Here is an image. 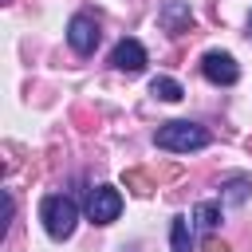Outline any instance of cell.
<instances>
[{"mask_svg":"<svg viewBox=\"0 0 252 252\" xmlns=\"http://www.w3.org/2000/svg\"><path fill=\"white\" fill-rule=\"evenodd\" d=\"M248 39H252V12H248Z\"/></svg>","mask_w":252,"mask_h":252,"instance_id":"5bb4252c","label":"cell"},{"mask_svg":"<svg viewBox=\"0 0 252 252\" xmlns=\"http://www.w3.org/2000/svg\"><path fill=\"white\" fill-rule=\"evenodd\" d=\"M169 248L173 252H193V224H189V217H173L169 220Z\"/></svg>","mask_w":252,"mask_h":252,"instance_id":"ba28073f","label":"cell"},{"mask_svg":"<svg viewBox=\"0 0 252 252\" xmlns=\"http://www.w3.org/2000/svg\"><path fill=\"white\" fill-rule=\"evenodd\" d=\"M39 220H43V228H47L51 240H67L75 232V224H79V205L71 197H63V193H51L39 205Z\"/></svg>","mask_w":252,"mask_h":252,"instance_id":"7a4b0ae2","label":"cell"},{"mask_svg":"<svg viewBox=\"0 0 252 252\" xmlns=\"http://www.w3.org/2000/svg\"><path fill=\"white\" fill-rule=\"evenodd\" d=\"M122 181H126V185H130V189H134L138 197H150V193H154V181H150V177H146L142 169H130V173H126Z\"/></svg>","mask_w":252,"mask_h":252,"instance_id":"7c38bea8","label":"cell"},{"mask_svg":"<svg viewBox=\"0 0 252 252\" xmlns=\"http://www.w3.org/2000/svg\"><path fill=\"white\" fill-rule=\"evenodd\" d=\"M205 252H232V248H228L224 240H217V236H209V240H205Z\"/></svg>","mask_w":252,"mask_h":252,"instance_id":"4fadbf2b","label":"cell"},{"mask_svg":"<svg viewBox=\"0 0 252 252\" xmlns=\"http://www.w3.org/2000/svg\"><path fill=\"white\" fill-rule=\"evenodd\" d=\"M201 71H205V79L217 83V87H232V83L240 79V67H236V59H232L228 51H205V55H201Z\"/></svg>","mask_w":252,"mask_h":252,"instance_id":"277c9868","label":"cell"},{"mask_svg":"<svg viewBox=\"0 0 252 252\" xmlns=\"http://www.w3.org/2000/svg\"><path fill=\"white\" fill-rule=\"evenodd\" d=\"M158 24H161L169 35H181V32H189L193 12H189V4H185V0H165V4H161V12H158Z\"/></svg>","mask_w":252,"mask_h":252,"instance_id":"52a82bcc","label":"cell"},{"mask_svg":"<svg viewBox=\"0 0 252 252\" xmlns=\"http://www.w3.org/2000/svg\"><path fill=\"white\" fill-rule=\"evenodd\" d=\"M154 146L158 150H169V154H197L209 146V134L197 126V122H161L154 130Z\"/></svg>","mask_w":252,"mask_h":252,"instance_id":"6da1fadb","label":"cell"},{"mask_svg":"<svg viewBox=\"0 0 252 252\" xmlns=\"http://www.w3.org/2000/svg\"><path fill=\"white\" fill-rule=\"evenodd\" d=\"M150 94H154V98H161V102H177V98H185L181 83H177V79H169V75H158V79L150 83Z\"/></svg>","mask_w":252,"mask_h":252,"instance_id":"9c48e42d","label":"cell"},{"mask_svg":"<svg viewBox=\"0 0 252 252\" xmlns=\"http://www.w3.org/2000/svg\"><path fill=\"white\" fill-rule=\"evenodd\" d=\"M193 220H197V228H217V220H220V201H201L197 209H193Z\"/></svg>","mask_w":252,"mask_h":252,"instance_id":"30bf717a","label":"cell"},{"mask_svg":"<svg viewBox=\"0 0 252 252\" xmlns=\"http://www.w3.org/2000/svg\"><path fill=\"white\" fill-rule=\"evenodd\" d=\"M118 213H122V193H118L114 185H98V189H91L87 217H91L94 224H110V220H118Z\"/></svg>","mask_w":252,"mask_h":252,"instance_id":"3957f363","label":"cell"},{"mask_svg":"<svg viewBox=\"0 0 252 252\" xmlns=\"http://www.w3.org/2000/svg\"><path fill=\"white\" fill-rule=\"evenodd\" d=\"M110 63H114L118 71H126V75H138V71L146 67V47H142L138 39H118L114 51H110Z\"/></svg>","mask_w":252,"mask_h":252,"instance_id":"8992f818","label":"cell"},{"mask_svg":"<svg viewBox=\"0 0 252 252\" xmlns=\"http://www.w3.org/2000/svg\"><path fill=\"white\" fill-rule=\"evenodd\" d=\"M67 43H71L75 55H91V51L98 47V24H94L87 12L71 16V24H67Z\"/></svg>","mask_w":252,"mask_h":252,"instance_id":"5b68a950","label":"cell"},{"mask_svg":"<svg viewBox=\"0 0 252 252\" xmlns=\"http://www.w3.org/2000/svg\"><path fill=\"white\" fill-rule=\"evenodd\" d=\"M248 189H252L248 177H228V181H224V201H228V205H244Z\"/></svg>","mask_w":252,"mask_h":252,"instance_id":"8fae6325","label":"cell"}]
</instances>
